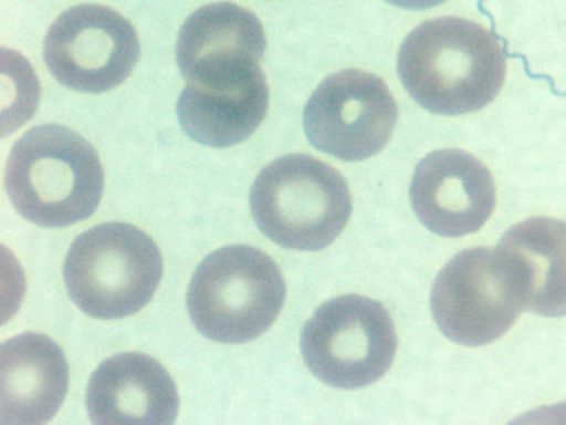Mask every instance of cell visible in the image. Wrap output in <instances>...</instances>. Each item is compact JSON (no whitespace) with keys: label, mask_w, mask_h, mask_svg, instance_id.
Returning a JSON list of instances; mask_svg holds the SVG:
<instances>
[{"label":"cell","mask_w":566,"mask_h":425,"mask_svg":"<svg viewBox=\"0 0 566 425\" xmlns=\"http://www.w3.org/2000/svg\"><path fill=\"white\" fill-rule=\"evenodd\" d=\"M15 210L36 226L69 227L96 212L105 172L96 148L69 127H32L12 147L6 172Z\"/></svg>","instance_id":"obj_2"},{"label":"cell","mask_w":566,"mask_h":425,"mask_svg":"<svg viewBox=\"0 0 566 425\" xmlns=\"http://www.w3.org/2000/svg\"><path fill=\"white\" fill-rule=\"evenodd\" d=\"M386 2L395 7L405 8V10L420 11L441 6L446 0H386Z\"/></svg>","instance_id":"obj_16"},{"label":"cell","mask_w":566,"mask_h":425,"mask_svg":"<svg viewBox=\"0 0 566 425\" xmlns=\"http://www.w3.org/2000/svg\"><path fill=\"white\" fill-rule=\"evenodd\" d=\"M398 72L420 106L440 115L476 113L499 96L506 58L497 39L461 18L428 20L400 45Z\"/></svg>","instance_id":"obj_1"},{"label":"cell","mask_w":566,"mask_h":425,"mask_svg":"<svg viewBox=\"0 0 566 425\" xmlns=\"http://www.w3.org/2000/svg\"><path fill=\"white\" fill-rule=\"evenodd\" d=\"M266 35L258 15L231 2L209 3L192 12L177 40V64L196 86L241 84L263 73Z\"/></svg>","instance_id":"obj_10"},{"label":"cell","mask_w":566,"mask_h":425,"mask_svg":"<svg viewBox=\"0 0 566 425\" xmlns=\"http://www.w3.org/2000/svg\"><path fill=\"white\" fill-rule=\"evenodd\" d=\"M398 103L376 74L342 70L308 99L304 131L322 154L358 163L379 154L398 125Z\"/></svg>","instance_id":"obj_9"},{"label":"cell","mask_w":566,"mask_h":425,"mask_svg":"<svg viewBox=\"0 0 566 425\" xmlns=\"http://www.w3.org/2000/svg\"><path fill=\"white\" fill-rule=\"evenodd\" d=\"M286 282L274 259L251 246L209 255L189 283L188 311L202 336L221 344L258 340L283 311Z\"/></svg>","instance_id":"obj_4"},{"label":"cell","mask_w":566,"mask_h":425,"mask_svg":"<svg viewBox=\"0 0 566 425\" xmlns=\"http://www.w3.org/2000/svg\"><path fill=\"white\" fill-rule=\"evenodd\" d=\"M163 276L159 247L127 222H105L78 235L64 262L70 299L98 320L138 313L150 303Z\"/></svg>","instance_id":"obj_5"},{"label":"cell","mask_w":566,"mask_h":425,"mask_svg":"<svg viewBox=\"0 0 566 425\" xmlns=\"http://www.w3.org/2000/svg\"><path fill=\"white\" fill-rule=\"evenodd\" d=\"M270 85L264 73L227 86L186 85L177 102L180 126L193 142L226 148L247 142L266 118Z\"/></svg>","instance_id":"obj_15"},{"label":"cell","mask_w":566,"mask_h":425,"mask_svg":"<svg viewBox=\"0 0 566 425\" xmlns=\"http://www.w3.org/2000/svg\"><path fill=\"white\" fill-rule=\"evenodd\" d=\"M410 197L424 227L444 238L476 234L493 216L497 201L489 168L460 148H443L421 159Z\"/></svg>","instance_id":"obj_11"},{"label":"cell","mask_w":566,"mask_h":425,"mask_svg":"<svg viewBox=\"0 0 566 425\" xmlns=\"http://www.w3.org/2000/svg\"><path fill=\"white\" fill-rule=\"evenodd\" d=\"M433 320L449 340L483 346L505 336L524 311L497 247L461 251L440 271L431 292Z\"/></svg>","instance_id":"obj_7"},{"label":"cell","mask_w":566,"mask_h":425,"mask_svg":"<svg viewBox=\"0 0 566 425\" xmlns=\"http://www.w3.org/2000/svg\"><path fill=\"white\" fill-rule=\"evenodd\" d=\"M523 307L541 317L566 315V222L528 218L512 226L497 247Z\"/></svg>","instance_id":"obj_14"},{"label":"cell","mask_w":566,"mask_h":425,"mask_svg":"<svg viewBox=\"0 0 566 425\" xmlns=\"http://www.w3.org/2000/svg\"><path fill=\"white\" fill-rule=\"evenodd\" d=\"M255 225L289 250L319 251L348 225L353 196L345 177L310 155L281 156L259 173L250 196Z\"/></svg>","instance_id":"obj_3"},{"label":"cell","mask_w":566,"mask_h":425,"mask_svg":"<svg viewBox=\"0 0 566 425\" xmlns=\"http://www.w3.org/2000/svg\"><path fill=\"white\" fill-rule=\"evenodd\" d=\"M134 24L113 8L84 3L62 12L44 40V61L60 84L101 94L122 85L138 64Z\"/></svg>","instance_id":"obj_8"},{"label":"cell","mask_w":566,"mask_h":425,"mask_svg":"<svg viewBox=\"0 0 566 425\" xmlns=\"http://www.w3.org/2000/svg\"><path fill=\"white\" fill-rule=\"evenodd\" d=\"M398 352V333L379 301L349 294L322 304L301 333L305 365L325 385L361 390L381 381Z\"/></svg>","instance_id":"obj_6"},{"label":"cell","mask_w":566,"mask_h":425,"mask_svg":"<svg viewBox=\"0 0 566 425\" xmlns=\"http://www.w3.org/2000/svg\"><path fill=\"white\" fill-rule=\"evenodd\" d=\"M3 424H45L55 418L69 391L70 371L61 346L41 333L3 342Z\"/></svg>","instance_id":"obj_13"},{"label":"cell","mask_w":566,"mask_h":425,"mask_svg":"<svg viewBox=\"0 0 566 425\" xmlns=\"http://www.w3.org/2000/svg\"><path fill=\"white\" fill-rule=\"evenodd\" d=\"M179 392L168 371L143 353L107 359L91 375L86 411L94 424H172Z\"/></svg>","instance_id":"obj_12"}]
</instances>
